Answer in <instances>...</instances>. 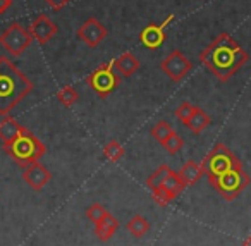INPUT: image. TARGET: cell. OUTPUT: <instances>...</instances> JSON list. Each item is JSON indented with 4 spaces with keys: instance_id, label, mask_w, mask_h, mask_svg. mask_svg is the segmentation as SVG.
Masks as SVG:
<instances>
[{
    "instance_id": "3",
    "label": "cell",
    "mask_w": 251,
    "mask_h": 246,
    "mask_svg": "<svg viewBox=\"0 0 251 246\" xmlns=\"http://www.w3.org/2000/svg\"><path fill=\"white\" fill-rule=\"evenodd\" d=\"M4 152L18 164L19 167H28L29 164L40 162L43 155L47 153V146L40 141V138H36L29 129L25 128V131L14 138L12 141L5 143Z\"/></svg>"
},
{
    "instance_id": "28",
    "label": "cell",
    "mask_w": 251,
    "mask_h": 246,
    "mask_svg": "<svg viewBox=\"0 0 251 246\" xmlns=\"http://www.w3.org/2000/svg\"><path fill=\"white\" fill-rule=\"evenodd\" d=\"M45 2L53 9V11H60V9H64L67 4H69L71 0H45Z\"/></svg>"
},
{
    "instance_id": "26",
    "label": "cell",
    "mask_w": 251,
    "mask_h": 246,
    "mask_svg": "<svg viewBox=\"0 0 251 246\" xmlns=\"http://www.w3.org/2000/svg\"><path fill=\"white\" fill-rule=\"evenodd\" d=\"M195 110H196V107L193 104H189V102H182V104L179 105L174 112H176V117H177L182 124H186V122H188V119L191 117Z\"/></svg>"
},
{
    "instance_id": "25",
    "label": "cell",
    "mask_w": 251,
    "mask_h": 246,
    "mask_svg": "<svg viewBox=\"0 0 251 246\" xmlns=\"http://www.w3.org/2000/svg\"><path fill=\"white\" fill-rule=\"evenodd\" d=\"M162 146L167 150V153H171V155H176V153L181 152L182 146H184V139H182L181 136H179L177 133L174 131L167 139H165L164 143H162Z\"/></svg>"
},
{
    "instance_id": "18",
    "label": "cell",
    "mask_w": 251,
    "mask_h": 246,
    "mask_svg": "<svg viewBox=\"0 0 251 246\" xmlns=\"http://www.w3.org/2000/svg\"><path fill=\"white\" fill-rule=\"evenodd\" d=\"M150 220H148L147 217H143V215H133V217L127 220V224H126V229H127V232H129L131 236H134V238H145V236L150 232Z\"/></svg>"
},
{
    "instance_id": "10",
    "label": "cell",
    "mask_w": 251,
    "mask_h": 246,
    "mask_svg": "<svg viewBox=\"0 0 251 246\" xmlns=\"http://www.w3.org/2000/svg\"><path fill=\"white\" fill-rule=\"evenodd\" d=\"M77 38L90 49H97L108 35V29L98 21L97 18H88L83 25L77 28Z\"/></svg>"
},
{
    "instance_id": "15",
    "label": "cell",
    "mask_w": 251,
    "mask_h": 246,
    "mask_svg": "<svg viewBox=\"0 0 251 246\" xmlns=\"http://www.w3.org/2000/svg\"><path fill=\"white\" fill-rule=\"evenodd\" d=\"M23 131H25V126L19 124L11 115H4V119L0 121V141L4 143V145L12 141L14 138H18Z\"/></svg>"
},
{
    "instance_id": "8",
    "label": "cell",
    "mask_w": 251,
    "mask_h": 246,
    "mask_svg": "<svg viewBox=\"0 0 251 246\" xmlns=\"http://www.w3.org/2000/svg\"><path fill=\"white\" fill-rule=\"evenodd\" d=\"M160 69L164 71L165 76L171 78L174 83H181V81L193 71V62L184 55V52L176 49L160 62Z\"/></svg>"
},
{
    "instance_id": "21",
    "label": "cell",
    "mask_w": 251,
    "mask_h": 246,
    "mask_svg": "<svg viewBox=\"0 0 251 246\" xmlns=\"http://www.w3.org/2000/svg\"><path fill=\"white\" fill-rule=\"evenodd\" d=\"M172 133H174V128H172L167 121H158L157 124L151 128L150 135H151V138H153L155 141H158L162 145V143H164L165 139L172 135Z\"/></svg>"
},
{
    "instance_id": "9",
    "label": "cell",
    "mask_w": 251,
    "mask_h": 246,
    "mask_svg": "<svg viewBox=\"0 0 251 246\" xmlns=\"http://www.w3.org/2000/svg\"><path fill=\"white\" fill-rule=\"evenodd\" d=\"M174 21V14L167 16L160 25L157 23H150L147 28L141 29L140 33V42L148 50H158L164 45L165 38H167V26Z\"/></svg>"
},
{
    "instance_id": "1",
    "label": "cell",
    "mask_w": 251,
    "mask_h": 246,
    "mask_svg": "<svg viewBox=\"0 0 251 246\" xmlns=\"http://www.w3.org/2000/svg\"><path fill=\"white\" fill-rule=\"evenodd\" d=\"M248 60V52L229 33H220L200 54V62L222 83H227L237 71L243 69Z\"/></svg>"
},
{
    "instance_id": "30",
    "label": "cell",
    "mask_w": 251,
    "mask_h": 246,
    "mask_svg": "<svg viewBox=\"0 0 251 246\" xmlns=\"http://www.w3.org/2000/svg\"><path fill=\"white\" fill-rule=\"evenodd\" d=\"M243 246H251V234L248 236V238H246V239H244V241H243Z\"/></svg>"
},
{
    "instance_id": "11",
    "label": "cell",
    "mask_w": 251,
    "mask_h": 246,
    "mask_svg": "<svg viewBox=\"0 0 251 246\" xmlns=\"http://www.w3.org/2000/svg\"><path fill=\"white\" fill-rule=\"evenodd\" d=\"M28 31H29V35L33 36V40H35V42L45 45V43H49L50 40L57 35V31H59V26H57L47 14H40V16H36V18L33 19L31 26L28 28Z\"/></svg>"
},
{
    "instance_id": "12",
    "label": "cell",
    "mask_w": 251,
    "mask_h": 246,
    "mask_svg": "<svg viewBox=\"0 0 251 246\" xmlns=\"http://www.w3.org/2000/svg\"><path fill=\"white\" fill-rule=\"evenodd\" d=\"M23 179H25V183L28 184L31 190L40 191L50 183L52 172H50L45 165H42L40 162H35V164H29L28 167H25V170H23Z\"/></svg>"
},
{
    "instance_id": "14",
    "label": "cell",
    "mask_w": 251,
    "mask_h": 246,
    "mask_svg": "<svg viewBox=\"0 0 251 246\" xmlns=\"http://www.w3.org/2000/svg\"><path fill=\"white\" fill-rule=\"evenodd\" d=\"M117 227H119L117 219L107 212V214H105L103 217L100 219V220L95 222V234H97V238L100 239V241L105 243V241H108V239H110L112 236L115 234Z\"/></svg>"
},
{
    "instance_id": "13",
    "label": "cell",
    "mask_w": 251,
    "mask_h": 246,
    "mask_svg": "<svg viewBox=\"0 0 251 246\" xmlns=\"http://www.w3.org/2000/svg\"><path fill=\"white\" fill-rule=\"evenodd\" d=\"M112 66L119 71V74H121V76L131 78L134 73H138V69H140L141 64H140V60H138V57L134 55V54L126 52V54H122L121 57H117V59L112 60Z\"/></svg>"
},
{
    "instance_id": "19",
    "label": "cell",
    "mask_w": 251,
    "mask_h": 246,
    "mask_svg": "<svg viewBox=\"0 0 251 246\" xmlns=\"http://www.w3.org/2000/svg\"><path fill=\"white\" fill-rule=\"evenodd\" d=\"M124 153H126L124 146H122L119 141H115V139L108 141L107 145L103 146V157L108 160V162H112V164L119 162V160L124 157Z\"/></svg>"
},
{
    "instance_id": "20",
    "label": "cell",
    "mask_w": 251,
    "mask_h": 246,
    "mask_svg": "<svg viewBox=\"0 0 251 246\" xmlns=\"http://www.w3.org/2000/svg\"><path fill=\"white\" fill-rule=\"evenodd\" d=\"M57 100H59L64 107H73V105L79 100V93H77V90L74 86L67 84V86L60 88V90L57 91Z\"/></svg>"
},
{
    "instance_id": "4",
    "label": "cell",
    "mask_w": 251,
    "mask_h": 246,
    "mask_svg": "<svg viewBox=\"0 0 251 246\" xmlns=\"http://www.w3.org/2000/svg\"><path fill=\"white\" fill-rule=\"evenodd\" d=\"M201 169L203 174L208 179H212L232 169H243V164L236 157V153L230 152L229 146H226L224 143H217L212 152H208V155L201 160Z\"/></svg>"
},
{
    "instance_id": "22",
    "label": "cell",
    "mask_w": 251,
    "mask_h": 246,
    "mask_svg": "<svg viewBox=\"0 0 251 246\" xmlns=\"http://www.w3.org/2000/svg\"><path fill=\"white\" fill-rule=\"evenodd\" d=\"M171 167L169 165H160L158 167L157 170H155L153 174H150V176H148V179H147V186L150 188L151 191L153 190H157V188H160L162 184H164V181H165V177L169 176V172H171Z\"/></svg>"
},
{
    "instance_id": "17",
    "label": "cell",
    "mask_w": 251,
    "mask_h": 246,
    "mask_svg": "<svg viewBox=\"0 0 251 246\" xmlns=\"http://www.w3.org/2000/svg\"><path fill=\"white\" fill-rule=\"evenodd\" d=\"M210 122H212V119H210V115L206 114L203 109L196 107V110L193 112V115L188 119V122H186V128L189 129L191 133H195V135H200V133H203L206 128L210 126Z\"/></svg>"
},
{
    "instance_id": "16",
    "label": "cell",
    "mask_w": 251,
    "mask_h": 246,
    "mask_svg": "<svg viewBox=\"0 0 251 246\" xmlns=\"http://www.w3.org/2000/svg\"><path fill=\"white\" fill-rule=\"evenodd\" d=\"M177 174H179V177H181L182 183H184L186 188L196 184L203 176H205V174H203V169H201V164L195 162V160H188V162L179 169Z\"/></svg>"
},
{
    "instance_id": "24",
    "label": "cell",
    "mask_w": 251,
    "mask_h": 246,
    "mask_svg": "<svg viewBox=\"0 0 251 246\" xmlns=\"http://www.w3.org/2000/svg\"><path fill=\"white\" fill-rule=\"evenodd\" d=\"M151 198H153V201L158 207H167V205L171 203V201H174L177 196H176L174 193H171L169 190H165L164 186H160V188H157V190H153Z\"/></svg>"
},
{
    "instance_id": "27",
    "label": "cell",
    "mask_w": 251,
    "mask_h": 246,
    "mask_svg": "<svg viewBox=\"0 0 251 246\" xmlns=\"http://www.w3.org/2000/svg\"><path fill=\"white\" fill-rule=\"evenodd\" d=\"M105 214H107V208H105L101 203H93V205H90V207H88V210H86L88 220H91L93 224H95V222L100 220V219L103 217Z\"/></svg>"
},
{
    "instance_id": "2",
    "label": "cell",
    "mask_w": 251,
    "mask_h": 246,
    "mask_svg": "<svg viewBox=\"0 0 251 246\" xmlns=\"http://www.w3.org/2000/svg\"><path fill=\"white\" fill-rule=\"evenodd\" d=\"M35 84L7 57H0V115H9L19 105Z\"/></svg>"
},
{
    "instance_id": "5",
    "label": "cell",
    "mask_w": 251,
    "mask_h": 246,
    "mask_svg": "<svg viewBox=\"0 0 251 246\" xmlns=\"http://www.w3.org/2000/svg\"><path fill=\"white\" fill-rule=\"evenodd\" d=\"M250 176L243 169H232L222 176L212 177V179H208V183L224 200L230 201L250 186Z\"/></svg>"
},
{
    "instance_id": "29",
    "label": "cell",
    "mask_w": 251,
    "mask_h": 246,
    "mask_svg": "<svg viewBox=\"0 0 251 246\" xmlns=\"http://www.w3.org/2000/svg\"><path fill=\"white\" fill-rule=\"evenodd\" d=\"M11 5H12V0H0V16L4 14Z\"/></svg>"
},
{
    "instance_id": "6",
    "label": "cell",
    "mask_w": 251,
    "mask_h": 246,
    "mask_svg": "<svg viewBox=\"0 0 251 246\" xmlns=\"http://www.w3.org/2000/svg\"><path fill=\"white\" fill-rule=\"evenodd\" d=\"M86 83L100 98H107L115 88H119L122 80L119 74H115L114 66H112V60H110V62L98 66L91 74H88Z\"/></svg>"
},
{
    "instance_id": "23",
    "label": "cell",
    "mask_w": 251,
    "mask_h": 246,
    "mask_svg": "<svg viewBox=\"0 0 251 246\" xmlns=\"http://www.w3.org/2000/svg\"><path fill=\"white\" fill-rule=\"evenodd\" d=\"M162 186H164L165 190L171 191V193H174L176 196H179V194H181L182 191L186 190L184 183L181 181L179 174H177V172H174V170H171V172H169V176L165 177V181H164V184H162Z\"/></svg>"
},
{
    "instance_id": "7",
    "label": "cell",
    "mask_w": 251,
    "mask_h": 246,
    "mask_svg": "<svg viewBox=\"0 0 251 246\" xmlns=\"http://www.w3.org/2000/svg\"><path fill=\"white\" fill-rule=\"evenodd\" d=\"M33 43V36L29 35L28 28H25L19 23H12L5 28V31L0 35V45L4 47L12 57L23 55L26 49Z\"/></svg>"
}]
</instances>
